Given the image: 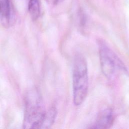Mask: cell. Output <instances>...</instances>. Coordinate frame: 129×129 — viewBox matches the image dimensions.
I'll list each match as a JSON object with an SVG mask.
<instances>
[{
    "label": "cell",
    "mask_w": 129,
    "mask_h": 129,
    "mask_svg": "<svg viewBox=\"0 0 129 129\" xmlns=\"http://www.w3.org/2000/svg\"><path fill=\"white\" fill-rule=\"evenodd\" d=\"M45 113L38 92L34 89L29 91L25 98L24 128H41Z\"/></svg>",
    "instance_id": "1"
},
{
    "label": "cell",
    "mask_w": 129,
    "mask_h": 129,
    "mask_svg": "<svg viewBox=\"0 0 129 129\" xmlns=\"http://www.w3.org/2000/svg\"><path fill=\"white\" fill-rule=\"evenodd\" d=\"M73 102L80 105L85 99L88 90V75L86 60L81 55L76 56L73 72Z\"/></svg>",
    "instance_id": "2"
},
{
    "label": "cell",
    "mask_w": 129,
    "mask_h": 129,
    "mask_svg": "<svg viewBox=\"0 0 129 129\" xmlns=\"http://www.w3.org/2000/svg\"><path fill=\"white\" fill-rule=\"evenodd\" d=\"M99 53L102 73L108 79L115 76L117 71L125 68L119 57L103 42L99 43Z\"/></svg>",
    "instance_id": "3"
},
{
    "label": "cell",
    "mask_w": 129,
    "mask_h": 129,
    "mask_svg": "<svg viewBox=\"0 0 129 129\" xmlns=\"http://www.w3.org/2000/svg\"><path fill=\"white\" fill-rule=\"evenodd\" d=\"M13 17L10 0H0V21L3 26L9 27L12 25Z\"/></svg>",
    "instance_id": "4"
},
{
    "label": "cell",
    "mask_w": 129,
    "mask_h": 129,
    "mask_svg": "<svg viewBox=\"0 0 129 129\" xmlns=\"http://www.w3.org/2000/svg\"><path fill=\"white\" fill-rule=\"evenodd\" d=\"M114 121V114L110 108H106L101 111L97 118L95 124L92 127L95 128H108Z\"/></svg>",
    "instance_id": "5"
},
{
    "label": "cell",
    "mask_w": 129,
    "mask_h": 129,
    "mask_svg": "<svg viewBox=\"0 0 129 129\" xmlns=\"http://www.w3.org/2000/svg\"><path fill=\"white\" fill-rule=\"evenodd\" d=\"M56 115V110L55 107H51L45 113L41 128H49L54 121Z\"/></svg>",
    "instance_id": "6"
},
{
    "label": "cell",
    "mask_w": 129,
    "mask_h": 129,
    "mask_svg": "<svg viewBox=\"0 0 129 129\" xmlns=\"http://www.w3.org/2000/svg\"><path fill=\"white\" fill-rule=\"evenodd\" d=\"M28 8L31 18L33 20H37L40 12L39 0H29Z\"/></svg>",
    "instance_id": "7"
},
{
    "label": "cell",
    "mask_w": 129,
    "mask_h": 129,
    "mask_svg": "<svg viewBox=\"0 0 129 129\" xmlns=\"http://www.w3.org/2000/svg\"><path fill=\"white\" fill-rule=\"evenodd\" d=\"M60 0H55V3H57V2H59Z\"/></svg>",
    "instance_id": "8"
}]
</instances>
